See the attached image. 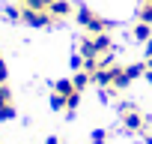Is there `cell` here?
Returning <instances> with one entry per match:
<instances>
[{
	"label": "cell",
	"instance_id": "14",
	"mask_svg": "<svg viewBox=\"0 0 152 144\" xmlns=\"http://www.w3.org/2000/svg\"><path fill=\"white\" fill-rule=\"evenodd\" d=\"M0 84H6V63L0 60Z\"/></svg>",
	"mask_w": 152,
	"mask_h": 144
},
{
	"label": "cell",
	"instance_id": "11",
	"mask_svg": "<svg viewBox=\"0 0 152 144\" xmlns=\"http://www.w3.org/2000/svg\"><path fill=\"white\" fill-rule=\"evenodd\" d=\"M9 105H12V90H9L6 84H0V111L9 108Z\"/></svg>",
	"mask_w": 152,
	"mask_h": 144
},
{
	"label": "cell",
	"instance_id": "5",
	"mask_svg": "<svg viewBox=\"0 0 152 144\" xmlns=\"http://www.w3.org/2000/svg\"><path fill=\"white\" fill-rule=\"evenodd\" d=\"M48 12H51L54 18H66V15H72V3H69V0H54Z\"/></svg>",
	"mask_w": 152,
	"mask_h": 144
},
{
	"label": "cell",
	"instance_id": "7",
	"mask_svg": "<svg viewBox=\"0 0 152 144\" xmlns=\"http://www.w3.org/2000/svg\"><path fill=\"white\" fill-rule=\"evenodd\" d=\"M134 39H137V42H149V39H152V24L137 21V27H134Z\"/></svg>",
	"mask_w": 152,
	"mask_h": 144
},
{
	"label": "cell",
	"instance_id": "4",
	"mask_svg": "<svg viewBox=\"0 0 152 144\" xmlns=\"http://www.w3.org/2000/svg\"><path fill=\"white\" fill-rule=\"evenodd\" d=\"M93 45H96V54H99V57H104V54H113V42H110V36H107V33H99V36H93Z\"/></svg>",
	"mask_w": 152,
	"mask_h": 144
},
{
	"label": "cell",
	"instance_id": "10",
	"mask_svg": "<svg viewBox=\"0 0 152 144\" xmlns=\"http://www.w3.org/2000/svg\"><path fill=\"white\" fill-rule=\"evenodd\" d=\"M51 3H54V0H27V3H21V6H30V9L48 12V9H51Z\"/></svg>",
	"mask_w": 152,
	"mask_h": 144
},
{
	"label": "cell",
	"instance_id": "15",
	"mask_svg": "<svg viewBox=\"0 0 152 144\" xmlns=\"http://www.w3.org/2000/svg\"><path fill=\"white\" fill-rule=\"evenodd\" d=\"M146 54H152V39H149V42H146Z\"/></svg>",
	"mask_w": 152,
	"mask_h": 144
},
{
	"label": "cell",
	"instance_id": "13",
	"mask_svg": "<svg viewBox=\"0 0 152 144\" xmlns=\"http://www.w3.org/2000/svg\"><path fill=\"white\" fill-rule=\"evenodd\" d=\"M12 117H15V105H9V108L0 111V120H12Z\"/></svg>",
	"mask_w": 152,
	"mask_h": 144
},
{
	"label": "cell",
	"instance_id": "2",
	"mask_svg": "<svg viewBox=\"0 0 152 144\" xmlns=\"http://www.w3.org/2000/svg\"><path fill=\"white\" fill-rule=\"evenodd\" d=\"M119 117H122V126H125L128 132H140V129L146 126L143 114H140L134 105H122V108H119Z\"/></svg>",
	"mask_w": 152,
	"mask_h": 144
},
{
	"label": "cell",
	"instance_id": "16",
	"mask_svg": "<svg viewBox=\"0 0 152 144\" xmlns=\"http://www.w3.org/2000/svg\"><path fill=\"white\" fill-rule=\"evenodd\" d=\"M45 144H60V138H48V141H45Z\"/></svg>",
	"mask_w": 152,
	"mask_h": 144
},
{
	"label": "cell",
	"instance_id": "1",
	"mask_svg": "<svg viewBox=\"0 0 152 144\" xmlns=\"http://www.w3.org/2000/svg\"><path fill=\"white\" fill-rule=\"evenodd\" d=\"M75 15H78V24H81L87 33H93V36H99V33H107V21H104L102 15H96L93 9L81 6V9L75 12Z\"/></svg>",
	"mask_w": 152,
	"mask_h": 144
},
{
	"label": "cell",
	"instance_id": "18",
	"mask_svg": "<svg viewBox=\"0 0 152 144\" xmlns=\"http://www.w3.org/2000/svg\"><path fill=\"white\" fill-rule=\"evenodd\" d=\"M21 3H27V0H21Z\"/></svg>",
	"mask_w": 152,
	"mask_h": 144
},
{
	"label": "cell",
	"instance_id": "9",
	"mask_svg": "<svg viewBox=\"0 0 152 144\" xmlns=\"http://www.w3.org/2000/svg\"><path fill=\"white\" fill-rule=\"evenodd\" d=\"M137 15H140V21L152 24V0H143V3H140V9H137Z\"/></svg>",
	"mask_w": 152,
	"mask_h": 144
},
{
	"label": "cell",
	"instance_id": "6",
	"mask_svg": "<svg viewBox=\"0 0 152 144\" xmlns=\"http://www.w3.org/2000/svg\"><path fill=\"white\" fill-rule=\"evenodd\" d=\"M54 93L57 96H72V93H78V87H75V81H69V78H60L54 84Z\"/></svg>",
	"mask_w": 152,
	"mask_h": 144
},
{
	"label": "cell",
	"instance_id": "8",
	"mask_svg": "<svg viewBox=\"0 0 152 144\" xmlns=\"http://www.w3.org/2000/svg\"><path fill=\"white\" fill-rule=\"evenodd\" d=\"M72 81H75V87H78V90H84V87H87V84L93 81V72H87V69H78Z\"/></svg>",
	"mask_w": 152,
	"mask_h": 144
},
{
	"label": "cell",
	"instance_id": "3",
	"mask_svg": "<svg viewBox=\"0 0 152 144\" xmlns=\"http://www.w3.org/2000/svg\"><path fill=\"white\" fill-rule=\"evenodd\" d=\"M21 21L27 27H48L54 21L51 12H39V9H30V6H21Z\"/></svg>",
	"mask_w": 152,
	"mask_h": 144
},
{
	"label": "cell",
	"instance_id": "12",
	"mask_svg": "<svg viewBox=\"0 0 152 144\" xmlns=\"http://www.w3.org/2000/svg\"><path fill=\"white\" fill-rule=\"evenodd\" d=\"M104 138H107L104 129H96V132H93V144H104Z\"/></svg>",
	"mask_w": 152,
	"mask_h": 144
},
{
	"label": "cell",
	"instance_id": "17",
	"mask_svg": "<svg viewBox=\"0 0 152 144\" xmlns=\"http://www.w3.org/2000/svg\"><path fill=\"white\" fill-rule=\"evenodd\" d=\"M146 141H149V144H152V132H149V135H146Z\"/></svg>",
	"mask_w": 152,
	"mask_h": 144
}]
</instances>
